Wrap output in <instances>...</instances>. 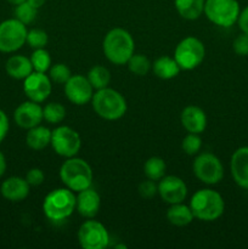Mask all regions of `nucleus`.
I'll return each mask as SVG.
<instances>
[{
    "label": "nucleus",
    "mask_w": 248,
    "mask_h": 249,
    "mask_svg": "<svg viewBox=\"0 0 248 249\" xmlns=\"http://www.w3.org/2000/svg\"><path fill=\"white\" fill-rule=\"evenodd\" d=\"M102 50L111 63L117 66L126 65L135 50L131 34L124 28H113L105 36Z\"/></svg>",
    "instance_id": "f257e3e1"
},
{
    "label": "nucleus",
    "mask_w": 248,
    "mask_h": 249,
    "mask_svg": "<svg viewBox=\"0 0 248 249\" xmlns=\"http://www.w3.org/2000/svg\"><path fill=\"white\" fill-rule=\"evenodd\" d=\"M189 206L195 219L206 223L218 220L225 211L224 198L219 192L212 189H202L195 192Z\"/></svg>",
    "instance_id": "f03ea898"
},
{
    "label": "nucleus",
    "mask_w": 248,
    "mask_h": 249,
    "mask_svg": "<svg viewBox=\"0 0 248 249\" xmlns=\"http://www.w3.org/2000/svg\"><path fill=\"white\" fill-rule=\"evenodd\" d=\"M60 179L67 189L74 194L91 187L94 174L87 160L75 157L66 158L60 168Z\"/></svg>",
    "instance_id": "7ed1b4c3"
},
{
    "label": "nucleus",
    "mask_w": 248,
    "mask_h": 249,
    "mask_svg": "<svg viewBox=\"0 0 248 249\" xmlns=\"http://www.w3.org/2000/svg\"><path fill=\"white\" fill-rule=\"evenodd\" d=\"M91 105L95 113L106 121H118L128 109V105L123 95L108 87L94 92Z\"/></svg>",
    "instance_id": "20e7f679"
},
{
    "label": "nucleus",
    "mask_w": 248,
    "mask_h": 249,
    "mask_svg": "<svg viewBox=\"0 0 248 249\" xmlns=\"http://www.w3.org/2000/svg\"><path fill=\"white\" fill-rule=\"evenodd\" d=\"M75 211V194L67 187L49 192L43 202L44 215L51 221H62Z\"/></svg>",
    "instance_id": "39448f33"
},
{
    "label": "nucleus",
    "mask_w": 248,
    "mask_h": 249,
    "mask_svg": "<svg viewBox=\"0 0 248 249\" xmlns=\"http://www.w3.org/2000/svg\"><path fill=\"white\" fill-rule=\"evenodd\" d=\"M240 11L237 0H206L203 14L215 26L229 28L237 22Z\"/></svg>",
    "instance_id": "423d86ee"
},
{
    "label": "nucleus",
    "mask_w": 248,
    "mask_h": 249,
    "mask_svg": "<svg viewBox=\"0 0 248 249\" xmlns=\"http://www.w3.org/2000/svg\"><path fill=\"white\" fill-rule=\"evenodd\" d=\"M206 56L203 43L196 36H186L179 41L174 51L175 61L181 71H192L202 65Z\"/></svg>",
    "instance_id": "0eeeda50"
},
{
    "label": "nucleus",
    "mask_w": 248,
    "mask_h": 249,
    "mask_svg": "<svg viewBox=\"0 0 248 249\" xmlns=\"http://www.w3.org/2000/svg\"><path fill=\"white\" fill-rule=\"evenodd\" d=\"M192 172L199 181L206 185L219 184L224 178V167L220 160L211 152L196 155L192 163Z\"/></svg>",
    "instance_id": "6e6552de"
},
{
    "label": "nucleus",
    "mask_w": 248,
    "mask_h": 249,
    "mask_svg": "<svg viewBox=\"0 0 248 249\" xmlns=\"http://www.w3.org/2000/svg\"><path fill=\"white\" fill-rule=\"evenodd\" d=\"M51 147L56 155L63 158L75 157L82 147L79 134L71 126L60 125L51 130Z\"/></svg>",
    "instance_id": "1a4fd4ad"
},
{
    "label": "nucleus",
    "mask_w": 248,
    "mask_h": 249,
    "mask_svg": "<svg viewBox=\"0 0 248 249\" xmlns=\"http://www.w3.org/2000/svg\"><path fill=\"white\" fill-rule=\"evenodd\" d=\"M27 27L16 18L0 23V53H11L19 50L27 41Z\"/></svg>",
    "instance_id": "9d476101"
},
{
    "label": "nucleus",
    "mask_w": 248,
    "mask_h": 249,
    "mask_svg": "<svg viewBox=\"0 0 248 249\" xmlns=\"http://www.w3.org/2000/svg\"><path fill=\"white\" fill-rule=\"evenodd\" d=\"M78 242L84 249H104L109 243L108 231L100 221L87 220L78 230Z\"/></svg>",
    "instance_id": "9b49d317"
},
{
    "label": "nucleus",
    "mask_w": 248,
    "mask_h": 249,
    "mask_svg": "<svg viewBox=\"0 0 248 249\" xmlns=\"http://www.w3.org/2000/svg\"><path fill=\"white\" fill-rule=\"evenodd\" d=\"M65 95L68 101L77 106H83L91 102L94 88L85 75H72L65 84Z\"/></svg>",
    "instance_id": "f8f14e48"
},
{
    "label": "nucleus",
    "mask_w": 248,
    "mask_h": 249,
    "mask_svg": "<svg viewBox=\"0 0 248 249\" xmlns=\"http://www.w3.org/2000/svg\"><path fill=\"white\" fill-rule=\"evenodd\" d=\"M51 89V79L46 73L33 71L26 79H23V92L31 101L38 104L46 101L50 96Z\"/></svg>",
    "instance_id": "ddd939ff"
},
{
    "label": "nucleus",
    "mask_w": 248,
    "mask_h": 249,
    "mask_svg": "<svg viewBox=\"0 0 248 249\" xmlns=\"http://www.w3.org/2000/svg\"><path fill=\"white\" fill-rule=\"evenodd\" d=\"M158 195L168 204L181 203L187 196V186L181 178L164 175L158 181Z\"/></svg>",
    "instance_id": "4468645a"
},
{
    "label": "nucleus",
    "mask_w": 248,
    "mask_h": 249,
    "mask_svg": "<svg viewBox=\"0 0 248 249\" xmlns=\"http://www.w3.org/2000/svg\"><path fill=\"white\" fill-rule=\"evenodd\" d=\"M15 123L22 129H31L33 126L39 125L43 118V107L40 104L28 100L26 102H22L14 112Z\"/></svg>",
    "instance_id": "2eb2a0df"
},
{
    "label": "nucleus",
    "mask_w": 248,
    "mask_h": 249,
    "mask_svg": "<svg viewBox=\"0 0 248 249\" xmlns=\"http://www.w3.org/2000/svg\"><path fill=\"white\" fill-rule=\"evenodd\" d=\"M101 207V197L91 187L77 192L75 196V209L83 218L92 219L97 215Z\"/></svg>",
    "instance_id": "dca6fc26"
},
{
    "label": "nucleus",
    "mask_w": 248,
    "mask_h": 249,
    "mask_svg": "<svg viewBox=\"0 0 248 249\" xmlns=\"http://www.w3.org/2000/svg\"><path fill=\"white\" fill-rule=\"evenodd\" d=\"M230 169L233 181L242 189L248 190V146L237 148L232 153Z\"/></svg>",
    "instance_id": "f3484780"
},
{
    "label": "nucleus",
    "mask_w": 248,
    "mask_h": 249,
    "mask_svg": "<svg viewBox=\"0 0 248 249\" xmlns=\"http://www.w3.org/2000/svg\"><path fill=\"white\" fill-rule=\"evenodd\" d=\"M180 122L187 133L201 134L207 128V114L201 107L191 105L182 109Z\"/></svg>",
    "instance_id": "a211bd4d"
},
{
    "label": "nucleus",
    "mask_w": 248,
    "mask_h": 249,
    "mask_svg": "<svg viewBox=\"0 0 248 249\" xmlns=\"http://www.w3.org/2000/svg\"><path fill=\"white\" fill-rule=\"evenodd\" d=\"M31 186L26 178L11 177L4 180L0 186V194L10 202H22L28 197Z\"/></svg>",
    "instance_id": "6ab92c4d"
},
{
    "label": "nucleus",
    "mask_w": 248,
    "mask_h": 249,
    "mask_svg": "<svg viewBox=\"0 0 248 249\" xmlns=\"http://www.w3.org/2000/svg\"><path fill=\"white\" fill-rule=\"evenodd\" d=\"M5 70L9 77L16 80H23L33 72L31 58L23 55H14L7 58L5 63Z\"/></svg>",
    "instance_id": "aec40b11"
},
{
    "label": "nucleus",
    "mask_w": 248,
    "mask_h": 249,
    "mask_svg": "<svg viewBox=\"0 0 248 249\" xmlns=\"http://www.w3.org/2000/svg\"><path fill=\"white\" fill-rule=\"evenodd\" d=\"M51 142V130L46 126L36 125L28 129L26 135V143L31 150L41 151Z\"/></svg>",
    "instance_id": "412c9836"
},
{
    "label": "nucleus",
    "mask_w": 248,
    "mask_h": 249,
    "mask_svg": "<svg viewBox=\"0 0 248 249\" xmlns=\"http://www.w3.org/2000/svg\"><path fill=\"white\" fill-rule=\"evenodd\" d=\"M153 73L157 78L163 80H169L177 77L180 73V67L174 57L170 56H160L153 62Z\"/></svg>",
    "instance_id": "4be33fe9"
},
{
    "label": "nucleus",
    "mask_w": 248,
    "mask_h": 249,
    "mask_svg": "<svg viewBox=\"0 0 248 249\" xmlns=\"http://www.w3.org/2000/svg\"><path fill=\"white\" fill-rule=\"evenodd\" d=\"M167 219L172 225L182 228V226L190 225L194 221L195 216L190 206H186L181 202V203L170 204L167 212Z\"/></svg>",
    "instance_id": "5701e85b"
},
{
    "label": "nucleus",
    "mask_w": 248,
    "mask_h": 249,
    "mask_svg": "<svg viewBox=\"0 0 248 249\" xmlns=\"http://www.w3.org/2000/svg\"><path fill=\"white\" fill-rule=\"evenodd\" d=\"M206 0H174L175 9L180 17L189 21L199 18L204 11Z\"/></svg>",
    "instance_id": "b1692460"
},
{
    "label": "nucleus",
    "mask_w": 248,
    "mask_h": 249,
    "mask_svg": "<svg viewBox=\"0 0 248 249\" xmlns=\"http://www.w3.org/2000/svg\"><path fill=\"white\" fill-rule=\"evenodd\" d=\"M87 78L94 90H100L108 87L109 82H111V73L104 66H94L88 72Z\"/></svg>",
    "instance_id": "393cba45"
},
{
    "label": "nucleus",
    "mask_w": 248,
    "mask_h": 249,
    "mask_svg": "<svg viewBox=\"0 0 248 249\" xmlns=\"http://www.w3.org/2000/svg\"><path fill=\"white\" fill-rule=\"evenodd\" d=\"M165 172H167V164L160 157L148 158L143 165V173L146 178L153 181H159L165 175Z\"/></svg>",
    "instance_id": "a878e982"
},
{
    "label": "nucleus",
    "mask_w": 248,
    "mask_h": 249,
    "mask_svg": "<svg viewBox=\"0 0 248 249\" xmlns=\"http://www.w3.org/2000/svg\"><path fill=\"white\" fill-rule=\"evenodd\" d=\"M126 65H128L129 71L139 77H143L147 74L152 67V63L148 60L147 56L142 55V53H133Z\"/></svg>",
    "instance_id": "bb28decb"
},
{
    "label": "nucleus",
    "mask_w": 248,
    "mask_h": 249,
    "mask_svg": "<svg viewBox=\"0 0 248 249\" xmlns=\"http://www.w3.org/2000/svg\"><path fill=\"white\" fill-rule=\"evenodd\" d=\"M66 108L58 102H50L43 107V118L50 124H58L66 118Z\"/></svg>",
    "instance_id": "cd10ccee"
},
{
    "label": "nucleus",
    "mask_w": 248,
    "mask_h": 249,
    "mask_svg": "<svg viewBox=\"0 0 248 249\" xmlns=\"http://www.w3.org/2000/svg\"><path fill=\"white\" fill-rule=\"evenodd\" d=\"M31 62L35 72L46 73L51 67V56L45 48L35 49L31 55Z\"/></svg>",
    "instance_id": "c85d7f7f"
},
{
    "label": "nucleus",
    "mask_w": 248,
    "mask_h": 249,
    "mask_svg": "<svg viewBox=\"0 0 248 249\" xmlns=\"http://www.w3.org/2000/svg\"><path fill=\"white\" fill-rule=\"evenodd\" d=\"M36 14H38V10L34 9L27 1H23L15 6V18L18 19L26 26L31 24L36 18Z\"/></svg>",
    "instance_id": "c756f323"
},
{
    "label": "nucleus",
    "mask_w": 248,
    "mask_h": 249,
    "mask_svg": "<svg viewBox=\"0 0 248 249\" xmlns=\"http://www.w3.org/2000/svg\"><path fill=\"white\" fill-rule=\"evenodd\" d=\"M71 77H72V73H71L70 67L65 63H56L51 66L49 70V78L51 82L57 83V84H66V82Z\"/></svg>",
    "instance_id": "7c9ffc66"
},
{
    "label": "nucleus",
    "mask_w": 248,
    "mask_h": 249,
    "mask_svg": "<svg viewBox=\"0 0 248 249\" xmlns=\"http://www.w3.org/2000/svg\"><path fill=\"white\" fill-rule=\"evenodd\" d=\"M202 147V139L199 134L189 133L181 142V148L187 156H196L198 155Z\"/></svg>",
    "instance_id": "2f4dec72"
},
{
    "label": "nucleus",
    "mask_w": 248,
    "mask_h": 249,
    "mask_svg": "<svg viewBox=\"0 0 248 249\" xmlns=\"http://www.w3.org/2000/svg\"><path fill=\"white\" fill-rule=\"evenodd\" d=\"M49 41L48 33L43 29L33 28L27 32V41L26 43L31 46L32 49H43L45 48Z\"/></svg>",
    "instance_id": "473e14b6"
},
{
    "label": "nucleus",
    "mask_w": 248,
    "mask_h": 249,
    "mask_svg": "<svg viewBox=\"0 0 248 249\" xmlns=\"http://www.w3.org/2000/svg\"><path fill=\"white\" fill-rule=\"evenodd\" d=\"M139 195H140L142 198L145 199H151L158 195V184H156V181L153 180H145V181L140 182L138 187Z\"/></svg>",
    "instance_id": "72a5a7b5"
},
{
    "label": "nucleus",
    "mask_w": 248,
    "mask_h": 249,
    "mask_svg": "<svg viewBox=\"0 0 248 249\" xmlns=\"http://www.w3.org/2000/svg\"><path fill=\"white\" fill-rule=\"evenodd\" d=\"M232 49L236 55L247 56L248 55V34L241 33L235 38L232 43Z\"/></svg>",
    "instance_id": "f704fd0d"
},
{
    "label": "nucleus",
    "mask_w": 248,
    "mask_h": 249,
    "mask_svg": "<svg viewBox=\"0 0 248 249\" xmlns=\"http://www.w3.org/2000/svg\"><path fill=\"white\" fill-rule=\"evenodd\" d=\"M26 180L29 184V186H40L44 182V180H45V174H44L43 170L39 169V168H32V169H29L28 172H27Z\"/></svg>",
    "instance_id": "c9c22d12"
},
{
    "label": "nucleus",
    "mask_w": 248,
    "mask_h": 249,
    "mask_svg": "<svg viewBox=\"0 0 248 249\" xmlns=\"http://www.w3.org/2000/svg\"><path fill=\"white\" fill-rule=\"evenodd\" d=\"M10 123L6 113L2 109H0V143L5 140L7 133H9Z\"/></svg>",
    "instance_id": "e433bc0d"
},
{
    "label": "nucleus",
    "mask_w": 248,
    "mask_h": 249,
    "mask_svg": "<svg viewBox=\"0 0 248 249\" xmlns=\"http://www.w3.org/2000/svg\"><path fill=\"white\" fill-rule=\"evenodd\" d=\"M236 23L238 24V28L241 29L242 33L248 34V5L240 11V15H238V18Z\"/></svg>",
    "instance_id": "4c0bfd02"
},
{
    "label": "nucleus",
    "mask_w": 248,
    "mask_h": 249,
    "mask_svg": "<svg viewBox=\"0 0 248 249\" xmlns=\"http://www.w3.org/2000/svg\"><path fill=\"white\" fill-rule=\"evenodd\" d=\"M5 172H6V158L4 153L0 151V178L5 174Z\"/></svg>",
    "instance_id": "58836bf2"
},
{
    "label": "nucleus",
    "mask_w": 248,
    "mask_h": 249,
    "mask_svg": "<svg viewBox=\"0 0 248 249\" xmlns=\"http://www.w3.org/2000/svg\"><path fill=\"white\" fill-rule=\"evenodd\" d=\"M27 2H28L29 5H32V6L34 7V9L39 10L40 7L44 6V4L46 2V0H26Z\"/></svg>",
    "instance_id": "ea45409f"
},
{
    "label": "nucleus",
    "mask_w": 248,
    "mask_h": 249,
    "mask_svg": "<svg viewBox=\"0 0 248 249\" xmlns=\"http://www.w3.org/2000/svg\"><path fill=\"white\" fill-rule=\"evenodd\" d=\"M6 1L10 2V4H11V5H15V6H16V5L21 4V2L26 1V0H6Z\"/></svg>",
    "instance_id": "a19ab883"
}]
</instances>
